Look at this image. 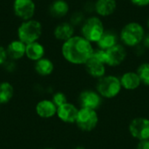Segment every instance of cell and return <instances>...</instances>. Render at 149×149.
Listing matches in <instances>:
<instances>
[{"label":"cell","instance_id":"cell-22","mask_svg":"<svg viewBox=\"0 0 149 149\" xmlns=\"http://www.w3.org/2000/svg\"><path fill=\"white\" fill-rule=\"evenodd\" d=\"M117 44H119V37L117 33L112 30H106L100 39L96 43L99 49L105 51L112 48Z\"/></svg>","mask_w":149,"mask_h":149},{"label":"cell","instance_id":"cell-20","mask_svg":"<svg viewBox=\"0 0 149 149\" xmlns=\"http://www.w3.org/2000/svg\"><path fill=\"white\" fill-rule=\"evenodd\" d=\"M69 11L70 6L68 2L65 0H53L48 7V12L50 16L55 18L65 17Z\"/></svg>","mask_w":149,"mask_h":149},{"label":"cell","instance_id":"cell-6","mask_svg":"<svg viewBox=\"0 0 149 149\" xmlns=\"http://www.w3.org/2000/svg\"><path fill=\"white\" fill-rule=\"evenodd\" d=\"M100 124V116L98 111L79 108L75 121L76 127L83 133H91L94 131Z\"/></svg>","mask_w":149,"mask_h":149},{"label":"cell","instance_id":"cell-15","mask_svg":"<svg viewBox=\"0 0 149 149\" xmlns=\"http://www.w3.org/2000/svg\"><path fill=\"white\" fill-rule=\"evenodd\" d=\"M122 89L127 92L138 90L141 86V81L135 71H127L120 76Z\"/></svg>","mask_w":149,"mask_h":149},{"label":"cell","instance_id":"cell-23","mask_svg":"<svg viewBox=\"0 0 149 149\" xmlns=\"http://www.w3.org/2000/svg\"><path fill=\"white\" fill-rule=\"evenodd\" d=\"M135 72H137L142 86L149 87V62L140 64Z\"/></svg>","mask_w":149,"mask_h":149},{"label":"cell","instance_id":"cell-27","mask_svg":"<svg viewBox=\"0 0 149 149\" xmlns=\"http://www.w3.org/2000/svg\"><path fill=\"white\" fill-rule=\"evenodd\" d=\"M8 55L6 52V48L4 45H0V68L3 66V65L8 60Z\"/></svg>","mask_w":149,"mask_h":149},{"label":"cell","instance_id":"cell-9","mask_svg":"<svg viewBox=\"0 0 149 149\" xmlns=\"http://www.w3.org/2000/svg\"><path fill=\"white\" fill-rule=\"evenodd\" d=\"M12 10L20 21L34 18L37 11L36 2L34 0H13Z\"/></svg>","mask_w":149,"mask_h":149},{"label":"cell","instance_id":"cell-10","mask_svg":"<svg viewBox=\"0 0 149 149\" xmlns=\"http://www.w3.org/2000/svg\"><path fill=\"white\" fill-rule=\"evenodd\" d=\"M127 57V51L122 44H117L106 51V65L107 67H118L122 65Z\"/></svg>","mask_w":149,"mask_h":149},{"label":"cell","instance_id":"cell-34","mask_svg":"<svg viewBox=\"0 0 149 149\" xmlns=\"http://www.w3.org/2000/svg\"><path fill=\"white\" fill-rule=\"evenodd\" d=\"M41 149H56L53 147H45V148H42Z\"/></svg>","mask_w":149,"mask_h":149},{"label":"cell","instance_id":"cell-37","mask_svg":"<svg viewBox=\"0 0 149 149\" xmlns=\"http://www.w3.org/2000/svg\"><path fill=\"white\" fill-rule=\"evenodd\" d=\"M148 1H149V0H148Z\"/></svg>","mask_w":149,"mask_h":149},{"label":"cell","instance_id":"cell-13","mask_svg":"<svg viewBox=\"0 0 149 149\" xmlns=\"http://www.w3.org/2000/svg\"><path fill=\"white\" fill-rule=\"evenodd\" d=\"M86 73L96 80L104 77L107 74V65L100 59L94 58L93 55L90 59L84 65Z\"/></svg>","mask_w":149,"mask_h":149},{"label":"cell","instance_id":"cell-2","mask_svg":"<svg viewBox=\"0 0 149 149\" xmlns=\"http://www.w3.org/2000/svg\"><path fill=\"white\" fill-rule=\"evenodd\" d=\"M44 31L43 24L37 18L21 21L17 28V38L25 45L39 41Z\"/></svg>","mask_w":149,"mask_h":149},{"label":"cell","instance_id":"cell-28","mask_svg":"<svg viewBox=\"0 0 149 149\" xmlns=\"http://www.w3.org/2000/svg\"><path fill=\"white\" fill-rule=\"evenodd\" d=\"M130 2L132 3V4H134L136 7H140V8H143V7H147L149 5L148 0H130Z\"/></svg>","mask_w":149,"mask_h":149},{"label":"cell","instance_id":"cell-32","mask_svg":"<svg viewBox=\"0 0 149 149\" xmlns=\"http://www.w3.org/2000/svg\"><path fill=\"white\" fill-rule=\"evenodd\" d=\"M141 45L146 48V50H147V49L149 50V32L145 34V37H144V38H143V40H142Z\"/></svg>","mask_w":149,"mask_h":149},{"label":"cell","instance_id":"cell-5","mask_svg":"<svg viewBox=\"0 0 149 149\" xmlns=\"http://www.w3.org/2000/svg\"><path fill=\"white\" fill-rule=\"evenodd\" d=\"M105 31L104 24L98 16L88 17L80 27L81 36L92 44H96L100 39Z\"/></svg>","mask_w":149,"mask_h":149},{"label":"cell","instance_id":"cell-36","mask_svg":"<svg viewBox=\"0 0 149 149\" xmlns=\"http://www.w3.org/2000/svg\"><path fill=\"white\" fill-rule=\"evenodd\" d=\"M1 113H2V106L0 105V116H1Z\"/></svg>","mask_w":149,"mask_h":149},{"label":"cell","instance_id":"cell-4","mask_svg":"<svg viewBox=\"0 0 149 149\" xmlns=\"http://www.w3.org/2000/svg\"><path fill=\"white\" fill-rule=\"evenodd\" d=\"M145 34V29L142 24L133 21L122 27L120 32V39L126 47L134 48L142 43Z\"/></svg>","mask_w":149,"mask_h":149},{"label":"cell","instance_id":"cell-25","mask_svg":"<svg viewBox=\"0 0 149 149\" xmlns=\"http://www.w3.org/2000/svg\"><path fill=\"white\" fill-rule=\"evenodd\" d=\"M86 13L83 10H75L73 11L69 18V22L74 26H79L82 25L84 21L86 20Z\"/></svg>","mask_w":149,"mask_h":149},{"label":"cell","instance_id":"cell-35","mask_svg":"<svg viewBox=\"0 0 149 149\" xmlns=\"http://www.w3.org/2000/svg\"><path fill=\"white\" fill-rule=\"evenodd\" d=\"M147 26H148V28L149 29V17L148 18V21H147Z\"/></svg>","mask_w":149,"mask_h":149},{"label":"cell","instance_id":"cell-18","mask_svg":"<svg viewBox=\"0 0 149 149\" xmlns=\"http://www.w3.org/2000/svg\"><path fill=\"white\" fill-rule=\"evenodd\" d=\"M45 53H46L45 46L40 41H36L26 45L25 58L26 59H28L32 63L45 57Z\"/></svg>","mask_w":149,"mask_h":149},{"label":"cell","instance_id":"cell-24","mask_svg":"<svg viewBox=\"0 0 149 149\" xmlns=\"http://www.w3.org/2000/svg\"><path fill=\"white\" fill-rule=\"evenodd\" d=\"M51 100L56 105L57 107H60V106H62V105H64L69 101L66 93L62 92V91H55L51 95Z\"/></svg>","mask_w":149,"mask_h":149},{"label":"cell","instance_id":"cell-1","mask_svg":"<svg viewBox=\"0 0 149 149\" xmlns=\"http://www.w3.org/2000/svg\"><path fill=\"white\" fill-rule=\"evenodd\" d=\"M93 51V44L81 35H74L63 42L60 47L62 58L72 65H85L92 57Z\"/></svg>","mask_w":149,"mask_h":149},{"label":"cell","instance_id":"cell-14","mask_svg":"<svg viewBox=\"0 0 149 149\" xmlns=\"http://www.w3.org/2000/svg\"><path fill=\"white\" fill-rule=\"evenodd\" d=\"M5 48L9 59L18 62L24 58H25L26 45L24 42L20 41L18 38L10 40L7 44Z\"/></svg>","mask_w":149,"mask_h":149},{"label":"cell","instance_id":"cell-30","mask_svg":"<svg viewBox=\"0 0 149 149\" xmlns=\"http://www.w3.org/2000/svg\"><path fill=\"white\" fill-rule=\"evenodd\" d=\"M135 149H149V140L137 141Z\"/></svg>","mask_w":149,"mask_h":149},{"label":"cell","instance_id":"cell-21","mask_svg":"<svg viewBox=\"0 0 149 149\" xmlns=\"http://www.w3.org/2000/svg\"><path fill=\"white\" fill-rule=\"evenodd\" d=\"M15 96V86L8 80L0 81V105L5 106L11 102Z\"/></svg>","mask_w":149,"mask_h":149},{"label":"cell","instance_id":"cell-7","mask_svg":"<svg viewBox=\"0 0 149 149\" xmlns=\"http://www.w3.org/2000/svg\"><path fill=\"white\" fill-rule=\"evenodd\" d=\"M129 135L137 141L149 140V118L138 116L133 118L127 126Z\"/></svg>","mask_w":149,"mask_h":149},{"label":"cell","instance_id":"cell-8","mask_svg":"<svg viewBox=\"0 0 149 149\" xmlns=\"http://www.w3.org/2000/svg\"><path fill=\"white\" fill-rule=\"evenodd\" d=\"M77 102L79 108H87L98 111L102 107L104 99L95 89H85L79 93Z\"/></svg>","mask_w":149,"mask_h":149},{"label":"cell","instance_id":"cell-19","mask_svg":"<svg viewBox=\"0 0 149 149\" xmlns=\"http://www.w3.org/2000/svg\"><path fill=\"white\" fill-rule=\"evenodd\" d=\"M116 9V0H96L94 2V12L98 17H110L115 12Z\"/></svg>","mask_w":149,"mask_h":149},{"label":"cell","instance_id":"cell-33","mask_svg":"<svg viewBox=\"0 0 149 149\" xmlns=\"http://www.w3.org/2000/svg\"><path fill=\"white\" fill-rule=\"evenodd\" d=\"M73 149H86V148L84 147V146H82V145H78L75 148H73Z\"/></svg>","mask_w":149,"mask_h":149},{"label":"cell","instance_id":"cell-29","mask_svg":"<svg viewBox=\"0 0 149 149\" xmlns=\"http://www.w3.org/2000/svg\"><path fill=\"white\" fill-rule=\"evenodd\" d=\"M83 11L85 13H92L94 11V3L93 2H91V1H88L85 3L84 5V10Z\"/></svg>","mask_w":149,"mask_h":149},{"label":"cell","instance_id":"cell-11","mask_svg":"<svg viewBox=\"0 0 149 149\" xmlns=\"http://www.w3.org/2000/svg\"><path fill=\"white\" fill-rule=\"evenodd\" d=\"M57 107L52 102L51 98H44L37 101L34 106V112L36 115L42 120H51L56 117Z\"/></svg>","mask_w":149,"mask_h":149},{"label":"cell","instance_id":"cell-26","mask_svg":"<svg viewBox=\"0 0 149 149\" xmlns=\"http://www.w3.org/2000/svg\"><path fill=\"white\" fill-rule=\"evenodd\" d=\"M3 69V71L7 73V74H12L15 73L17 70V62L11 60V59H8L1 67Z\"/></svg>","mask_w":149,"mask_h":149},{"label":"cell","instance_id":"cell-3","mask_svg":"<svg viewBox=\"0 0 149 149\" xmlns=\"http://www.w3.org/2000/svg\"><path fill=\"white\" fill-rule=\"evenodd\" d=\"M95 90L104 100L116 99L123 91L120 77L113 74H106L97 80Z\"/></svg>","mask_w":149,"mask_h":149},{"label":"cell","instance_id":"cell-16","mask_svg":"<svg viewBox=\"0 0 149 149\" xmlns=\"http://www.w3.org/2000/svg\"><path fill=\"white\" fill-rule=\"evenodd\" d=\"M53 37L56 40L65 42L75 35V27L68 22H60L53 29Z\"/></svg>","mask_w":149,"mask_h":149},{"label":"cell","instance_id":"cell-12","mask_svg":"<svg viewBox=\"0 0 149 149\" xmlns=\"http://www.w3.org/2000/svg\"><path fill=\"white\" fill-rule=\"evenodd\" d=\"M79 110V107L78 105H75L74 103L68 101L67 103L57 108L56 117L62 123H65L67 125H73L75 124Z\"/></svg>","mask_w":149,"mask_h":149},{"label":"cell","instance_id":"cell-17","mask_svg":"<svg viewBox=\"0 0 149 149\" xmlns=\"http://www.w3.org/2000/svg\"><path fill=\"white\" fill-rule=\"evenodd\" d=\"M33 70L38 76L46 78L53 74L55 71V64L50 58L44 57L33 63Z\"/></svg>","mask_w":149,"mask_h":149},{"label":"cell","instance_id":"cell-31","mask_svg":"<svg viewBox=\"0 0 149 149\" xmlns=\"http://www.w3.org/2000/svg\"><path fill=\"white\" fill-rule=\"evenodd\" d=\"M145 51H146V48L141 44L134 47V52L137 56H141L142 54H144Z\"/></svg>","mask_w":149,"mask_h":149}]
</instances>
